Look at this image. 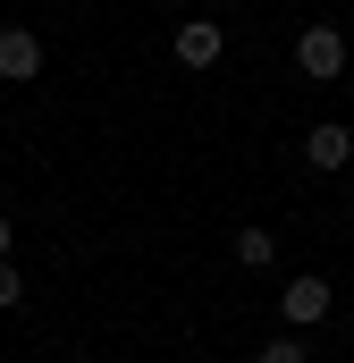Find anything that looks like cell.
Listing matches in <instances>:
<instances>
[{
    "label": "cell",
    "instance_id": "obj_10",
    "mask_svg": "<svg viewBox=\"0 0 354 363\" xmlns=\"http://www.w3.org/2000/svg\"><path fill=\"white\" fill-rule=\"evenodd\" d=\"M346 211H354V203H346Z\"/></svg>",
    "mask_w": 354,
    "mask_h": 363
},
{
    "label": "cell",
    "instance_id": "obj_6",
    "mask_svg": "<svg viewBox=\"0 0 354 363\" xmlns=\"http://www.w3.org/2000/svg\"><path fill=\"white\" fill-rule=\"evenodd\" d=\"M228 254H236V271H270V262H278V237H270V228H236Z\"/></svg>",
    "mask_w": 354,
    "mask_h": 363
},
{
    "label": "cell",
    "instance_id": "obj_4",
    "mask_svg": "<svg viewBox=\"0 0 354 363\" xmlns=\"http://www.w3.org/2000/svg\"><path fill=\"white\" fill-rule=\"evenodd\" d=\"M304 161H312L321 178H329V169H346V161H354V127H346V118H321V127L304 135Z\"/></svg>",
    "mask_w": 354,
    "mask_h": 363
},
{
    "label": "cell",
    "instance_id": "obj_5",
    "mask_svg": "<svg viewBox=\"0 0 354 363\" xmlns=\"http://www.w3.org/2000/svg\"><path fill=\"white\" fill-rule=\"evenodd\" d=\"M219 43H228V34H219L211 17H185V26H177V60H185V68H219Z\"/></svg>",
    "mask_w": 354,
    "mask_h": 363
},
{
    "label": "cell",
    "instance_id": "obj_7",
    "mask_svg": "<svg viewBox=\"0 0 354 363\" xmlns=\"http://www.w3.org/2000/svg\"><path fill=\"white\" fill-rule=\"evenodd\" d=\"M253 363H312V347H304V330H270L253 347Z\"/></svg>",
    "mask_w": 354,
    "mask_h": 363
},
{
    "label": "cell",
    "instance_id": "obj_2",
    "mask_svg": "<svg viewBox=\"0 0 354 363\" xmlns=\"http://www.w3.org/2000/svg\"><path fill=\"white\" fill-rule=\"evenodd\" d=\"M329 304H338V287H329V279H287V296H278L287 330H321V321H329Z\"/></svg>",
    "mask_w": 354,
    "mask_h": 363
},
{
    "label": "cell",
    "instance_id": "obj_9",
    "mask_svg": "<svg viewBox=\"0 0 354 363\" xmlns=\"http://www.w3.org/2000/svg\"><path fill=\"white\" fill-rule=\"evenodd\" d=\"M8 245H17V220H8V211H0V262H8Z\"/></svg>",
    "mask_w": 354,
    "mask_h": 363
},
{
    "label": "cell",
    "instance_id": "obj_1",
    "mask_svg": "<svg viewBox=\"0 0 354 363\" xmlns=\"http://www.w3.org/2000/svg\"><path fill=\"white\" fill-rule=\"evenodd\" d=\"M295 68H304L312 85H338V77H346V34H338V26H304V34H295Z\"/></svg>",
    "mask_w": 354,
    "mask_h": 363
},
{
    "label": "cell",
    "instance_id": "obj_8",
    "mask_svg": "<svg viewBox=\"0 0 354 363\" xmlns=\"http://www.w3.org/2000/svg\"><path fill=\"white\" fill-rule=\"evenodd\" d=\"M17 296H25V271H17V262H0V313H8Z\"/></svg>",
    "mask_w": 354,
    "mask_h": 363
},
{
    "label": "cell",
    "instance_id": "obj_3",
    "mask_svg": "<svg viewBox=\"0 0 354 363\" xmlns=\"http://www.w3.org/2000/svg\"><path fill=\"white\" fill-rule=\"evenodd\" d=\"M42 77V34L34 26H0V85H34Z\"/></svg>",
    "mask_w": 354,
    "mask_h": 363
}]
</instances>
